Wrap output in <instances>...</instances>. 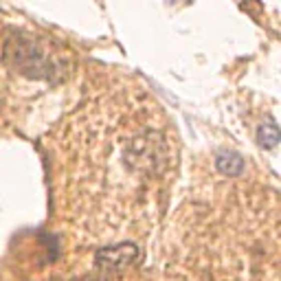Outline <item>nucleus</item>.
I'll list each match as a JSON object with an SVG mask.
<instances>
[{
  "label": "nucleus",
  "mask_w": 281,
  "mask_h": 281,
  "mask_svg": "<svg viewBox=\"0 0 281 281\" xmlns=\"http://www.w3.org/2000/svg\"><path fill=\"white\" fill-rule=\"evenodd\" d=\"M3 57L9 68L29 79H53L57 68L47 51L25 36H11L5 44Z\"/></svg>",
  "instance_id": "1"
},
{
  "label": "nucleus",
  "mask_w": 281,
  "mask_h": 281,
  "mask_svg": "<svg viewBox=\"0 0 281 281\" xmlns=\"http://www.w3.org/2000/svg\"><path fill=\"white\" fill-rule=\"evenodd\" d=\"M125 163L134 171L160 174L167 163V150H165L163 136L158 132H145L139 139H134L125 150Z\"/></svg>",
  "instance_id": "2"
},
{
  "label": "nucleus",
  "mask_w": 281,
  "mask_h": 281,
  "mask_svg": "<svg viewBox=\"0 0 281 281\" xmlns=\"http://www.w3.org/2000/svg\"><path fill=\"white\" fill-rule=\"evenodd\" d=\"M136 257H139V246L132 244V242H123V244L99 248L95 255V263L103 274H119L123 268H128Z\"/></svg>",
  "instance_id": "3"
},
{
  "label": "nucleus",
  "mask_w": 281,
  "mask_h": 281,
  "mask_svg": "<svg viewBox=\"0 0 281 281\" xmlns=\"http://www.w3.org/2000/svg\"><path fill=\"white\" fill-rule=\"evenodd\" d=\"M215 167H217L220 174L231 176V178H237V176L244 174L246 163H244V158L239 156L237 152H220L217 154V158H215Z\"/></svg>",
  "instance_id": "4"
},
{
  "label": "nucleus",
  "mask_w": 281,
  "mask_h": 281,
  "mask_svg": "<svg viewBox=\"0 0 281 281\" xmlns=\"http://www.w3.org/2000/svg\"><path fill=\"white\" fill-rule=\"evenodd\" d=\"M257 143H259L261 147H266V150H270L279 143V128L277 123L268 121V123H261L259 128H257Z\"/></svg>",
  "instance_id": "5"
}]
</instances>
